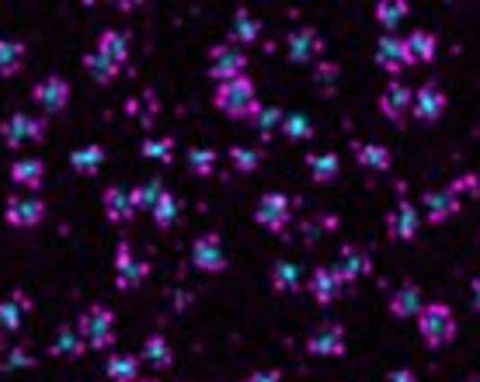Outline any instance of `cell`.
<instances>
[{
	"label": "cell",
	"instance_id": "obj_3",
	"mask_svg": "<svg viewBox=\"0 0 480 382\" xmlns=\"http://www.w3.org/2000/svg\"><path fill=\"white\" fill-rule=\"evenodd\" d=\"M80 337L87 341L91 351H105L115 344V313L108 306H87L77 320Z\"/></svg>",
	"mask_w": 480,
	"mask_h": 382
},
{
	"label": "cell",
	"instance_id": "obj_21",
	"mask_svg": "<svg viewBox=\"0 0 480 382\" xmlns=\"http://www.w3.org/2000/svg\"><path fill=\"white\" fill-rule=\"evenodd\" d=\"M102 209H105L108 223H115V227H122V223H133V219H136L133 195H129V188H119V184L105 188V195H102Z\"/></svg>",
	"mask_w": 480,
	"mask_h": 382
},
{
	"label": "cell",
	"instance_id": "obj_14",
	"mask_svg": "<svg viewBox=\"0 0 480 382\" xmlns=\"http://www.w3.org/2000/svg\"><path fill=\"white\" fill-rule=\"evenodd\" d=\"M459 209H463V202H459V195H456L449 184L446 188H431V191L422 195V212H425V219L431 227L449 223L453 216H459Z\"/></svg>",
	"mask_w": 480,
	"mask_h": 382
},
{
	"label": "cell",
	"instance_id": "obj_51",
	"mask_svg": "<svg viewBox=\"0 0 480 382\" xmlns=\"http://www.w3.org/2000/svg\"><path fill=\"white\" fill-rule=\"evenodd\" d=\"M0 348H4V331H0Z\"/></svg>",
	"mask_w": 480,
	"mask_h": 382
},
{
	"label": "cell",
	"instance_id": "obj_9",
	"mask_svg": "<svg viewBox=\"0 0 480 382\" xmlns=\"http://www.w3.org/2000/svg\"><path fill=\"white\" fill-rule=\"evenodd\" d=\"M286 56H289V63H299V67L320 63V56H324V35L310 25L293 28L286 35Z\"/></svg>",
	"mask_w": 480,
	"mask_h": 382
},
{
	"label": "cell",
	"instance_id": "obj_50",
	"mask_svg": "<svg viewBox=\"0 0 480 382\" xmlns=\"http://www.w3.org/2000/svg\"><path fill=\"white\" fill-rule=\"evenodd\" d=\"M136 382H160V379H136Z\"/></svg>",
	"mask_w": 480,
	"mask_h": 382
},
{
	"label": "cell",
	"instance_id": "obj_20",
	"mask_svg": "<svg viewBox=\"0 0 480 382\" xmlns=\"http://www.w3.org/2000/svg\"><path fill=\"white\" fill-rule=\"evenodd\" d=\"M342 289H345V281H342V275H338L334 268H317V271H310L307 292H310V299L317 306H331L342 296Z\"/></svg>",
	"mask_w": 480,
	"mask_h": 382
},
{
	"label": "cell",
	"instance_id": "obj_33",
	"mask_svg": "<svg viewBox=\"0 0 480 382\" xmlns=\"http://www.w3.org/2000/svg\"><path fill=\"white\" fill-rule=\"evenodd\" d=\"M87 351V341L80 337V331H77V324L74 327H59L56 331V337H53V344H49V355H56V358H80Z\"/></svg>",
	"mask_w": 480,
	"mask_h": 382
},
{
	"label": "cell",
	"instance_id": "obj_15",
	"mask_svg": "<svg viewBox=\"0 0 480 382\" xmlns=\"http://www.w3.org/2000/svg\"><path fill=\"white\" fill-rule=\"evenodd\" d=\"M348 348V333L342 324H324L307 337V355L310 358H342Z\"/></svg>",
	"mask_w": 480,
	"mask_h": 382
},
{
	"label": "cell",
	"instance_id": "obj_22",
	"mask_svg": "<svg viewBox=\"0 0 480 382\" xmlns=\"http://www.w3.org/2000/svg\"><path fill=\"white\" fill-rule=\"evenodd\" d=\"M227 39H230V46H254L262 39V18H254L247 7H237L230 18V28H227Z\"/></svg>",
	"mask_w": 480,
	"mask_h": 382
},
{
	"label": "cell",
	"instance_id": "obj_49",
	"mask_svg": "<svg viewBox=\"0 0 480 382\" xmlns=\"http://www.w3.org/2000/svg\"><path fill=\"white\" fill-rule=\"evenodd\" d=\"M467 382H480V376H470V379H467Z\"/></svg>",
	"mask_w": 480,
	"mask_h": 382
},
{
	"label": "cell",
	"instance_id": "obj_28",
	"mask_svg": "<svg viewBox=\"0 0 480 382\" xmlns=\"http://www.w3.org/2000/svg\"><path fill=\"white\" fill-rule=\"evenodd\" d=\"M139 361H147L150 369H171L174 365V351H171V341L164 337V333H150L147 341H143V351H139Z\"/></svg>",
	"mask_w": 480,
	"mask_h": 382
},
{
	"label": "cell",
	"instance_id": "obj_1",
	"mask_svg": "<svg viewBox=\"0 0 480 382\" xmlns=\"http://www.w3.org/2000/svg\"><path fill=\"white\" fill-rule=\"evenodd\" d=\"M213 104L219 115L234 119V122H247L254 111H258V91H254V80L251 76H234L227 84H216Z\"/></svg>",
	"mask_w": 480,
	"mask_h": 382
},
{
	"label": "cell",
	"instance_id": "obj_2",
	"mask_svg": "<svg viewBox=\"0 0 480 382\" xmlns=\"http://www.w3.org/2000/svg\"><path fill=\"white\" fill-rule=\"evenodd\" d=\"M414 320H418V337L425 341L428 348L439 351V348L456 341V316L446 303H425Z\"/></svg>",
	"mask_w": 480,
	"mask_h": 382
},
{
	"label": "cell",
	"instance_id": "obj_36",
	"mask_svg": "<svg viewBox=\"0 0 480 382\" xmlns=\"http://www.w3.org/2000/svg\"><path fill=\"white\" fill-rule=\"evenodd\" d=\"M185 164L195 178H213L216 164H219V153H216L213 147H191V150L185 153Z\"/></svg>",
	"mask_w": 480,
	"mask_h": 382
},
{
	"label": "cell",
	"instance_id": "obj_17",
	"mask_svg": "<svg viewBox=\"0 0 480 382\" xmlns=\"http://www.w3.org/2000/svg\"><path fill=\"white\" fill-rule=\"evenodd\" d=\"M334 271L342 275L345 285L362 281L366 275H373V254H369L362 244H345V247L338 251V264H334Z\"/></svg>",
	"mask_w": 480,
	"mask_h": 382
},
{
	"label": "cell",
	"instance_id": "obj_45",
	"mask_svg": "<svg viewBox=\"0 0 480 382\" xmlns=\"http://www.w3.org/2000/svg\"><path fill=\"white\" fill-rule=\"evenodd\" d=\"M317 80L320 84H327V91H331L334 80H338V67H334V63H317Z\"/></svg>",
	"mask_w": 480,
	"mask_h": 382
},
{
	"label": "cell",
	"instance_id": "obj_46",
	"mask_svg": "<svg viewBox=\"0 0 480 382\" xmlns=\"http://www.w3.org/2000/svg\"><path fill=\"white\" fill-rule=\"evenodd\" d=\"M240 382H282V369H265V372H251Z\"/></svg>",
	"mask_w": 480,
	"mask_h": 382
},
{
	"label": "cell",
	"instance_id": "obj_5",
	"mask_svg": "<svg viewBox=\"0 0 480 382\" xmlns=\"http://www.w3.org/2000/svg\"><path fill=\"white\" fill-rule=\"evenodd\" d=\"M0 139H4V147H11V150H22L25 143H42V139H46V119H35V115H28V111H14L11 119H4Z\"/></svg>",
	"mask_w": 480,
	"mask_h": 382
},
{
	"label": "cell",
	"instance_id": "obj_24",
	"mask_svg": "<svg viewBox=\"0 0 480 382\" xmlns=\"http://www.w3.org/2000/svg\"><path fill=\"white\" fill-rule=\"evenodd\" d=\"M31 313V299H28L22 289H14L7 299H0V331L14 333L22 331V320Z\"/></svg>",
	"mask_w": 480,
	"mask_h": 382
},
{
	"label": "cell",
	"instance_id": "obj_43",
	"mask_svg": "<svg viewBox=\"0 0 480 382\" xmlns=\"http://www.w3.org/2000/svg\"><path fill=\"white\" fill-rule=\"evenodd\" d=\"M139 153L147 160H157V164H171L174 160V139L171 136H150L139 143Z\"/></svg>",
	"mask_w": 480,
	"mask_h": 382
},
{
	"label": "cell",
	"instance_id": "obj_31",
	"mask_svg": "<svg viewBox=\"0 0 480 382\" xmlns=\"http://www.w3.org/2000/svg\"><path fill=\"white\" fill-rule=\"evenodd\" d=\"M411 14V4L407 0H376L373 7V18L376 25L383 28V35H394V28Z\"/></svg>",
	"mask_w": 480,
	"mask_h": 382
},
{
	"label": "cell",
	"instance_id": "obj_26",
	"mask_svg": "<svg viewBox=\"0 0 480 382\" xmlns=\"http://www.w3.org/2000/svg\"><path fill=\"white\" fill-rule=\"evenodd\" d=\"M303 160H307V171H310V178L317 181V184H331V181H338V174H342V156L334 150L307 153Z\"/></svg>",
	"mask_w": 480,
	"mask_h": 382
},
{
	"label": "cell",
	"instance_id": "obj_27",
	"mask_svg": "<svg viewBox=\"0 0 480 382\" xmlns=\"http://www.w3.org/2000/svg\"><path fill=\"white\" fill-rule=\"evenodd\" d=\"M404 46H407L414 63H435V56H439V35L428 31V28H414L411 35H404Z\"/></svg>",
	"mask_w": 480,
	"mask_h": 382
},
{
	"label": "cell",
	"instance_id": "obj_16",
	"mask_svg": "<svg viewBox=\"0 0 480 382\" xmlns=\"http://www.w3.org/2000/svg\"><path fill=\"white\" fill-rule=\"evenodd\" d=\"M373 59H376V67H379L383 74H390V76H400L404 70H407V67H411V63H414L400 35H379Z\"/></svg>",
	"mask_w": 480,
	"mask_h": 382
},
{
	"label": "cell",
	"instance_id": "obj_7",
	"mask_svg": "<svg viewBox=\"0 0 480 382\" xmlns=\"http://www.w3.org/2000/svg\"><path fill=\"white\" fill-rule=\"evenodd\" d=\"M147 275H150V264L133 254V244L129 240H122L115 247V289L133 292V289H139L147 281Z\"/></svg>",
	"mask_w": 480,
	"mask_h": 382
},
{
	"label": "cell",
	"instance_id": "obj_48",
	"mask_svg": "<svg viewBox=\"0 0 480 382\" xmlns=\"http://www.w3.org/2000/svg\"><path fill=\"white\" fill-rule=\"evenodd\" d=\"M470 306H474V313H480V279L470 281Z\"/></svg>",
	"mask_w": 480,
	"mask_h": 382
},
{
	"label": "cell",
	"instance_id": "obj_34",
	"mask_svg": "<svg viewBox=\"0 0 480 382\" xmlns=\"http://www.w3.org/2000/svg\"><path fill=\"white\" fill-rule=\"evenodd\" d=\"M282 119H286V111H282L279 104H258V111H254L247 122L254 126V132H258L262 139H271V136L282 129Z\"/></svg>",
	"mask_w": 480,
	"mask_h": 382
},
{
	"label": "cell",
	"instance_id": "obj_8",
	"mask_svg": "<svg viewBox=\"0 0 480 382\" xmlns=\"http://www.w3.org/2000/svg\"><path fill=\"white\" fill-rule=\"evenodd\" d=\"M446 108H449V94L442 91V84L428 80V84H422V87L414 91L411 115H414V119H418L422 126H431V122H439V119L446 115Z\"/></svg>",
	"mask_w": 480,
	"mask_h": 382
},
{
	"label": "cell",
	"instance_id": "obj_29",
	"mask_svg": "<svg viewBox=\"0 0 480 382\" xmlns=\"http://www.w3.org/2000/svg\"><path fill=\"white\" fill-rule=\"evenodd\" d=\"M268 281H271V289H275L279 296H293V292L303 289L299 264H293V261H275L271 271H268Z\"/></svg>",
	"mask_w": 480,
	"mask_h": 382
},
{
	"label": "cell",
	"instance_id": "obj_13",
	"mask_svg": "<svg viewBox=\"0 0 480 382\" xmlns=\"http://www.w3.org/2000/svg\"><path fill=\"white\" fill-rule=\"evenodd\" d=\"M191 264H195V271L219 275V271L227 268L223 236H219V233H202V236H195V244H191Z\"/></svg>",
	"mask_w": 480,
	"mask_h": 382
},
{
	"label": "cell",
	"instance_id": "obj_41",
	"mask_svg": "<svg viewBox=\"0 0 480 382\" xmlns=\"http://www.w3.org/2000/svg\"><path fill=\"white\" fill-rule=\"evenodd\" d=\"M178 212H182V199L174 195V191H164L160 195V202L154 205V227L157 229H171L174 223H178Z\"/></svg>",
	"mask_w": 480,
	"mask_h": 382
},
{
	"label": "cell",
	"instance_id": "obj_40",
	"mask_svg": "<svg viewBox=\"0 0 480 382\" xmlns=\"http://www.w3.org/2000/svg\"><path fill=\"white\" fill-rule=\"evenodd\" d=\"M84 70L94 76L102 87H108V84H115V76H119V67L111 63V59H105L98 49H91L87 56H84Z\"/></svg>",
	"mask_w": 480,
	"mask_h": 382
},
{
	"label": "cell",
	"instance_id": "obj_18",
	"mask_svg": "<svg viewBox=\"0 0 480 382\" xmlns=\"http://www.w3.org/2000/svg\"><path fill=\"white\" fill-rule=\"evenodd\" d=\"M422 306H425V292H422L418 281H400L387 299V309H390L394 320H414L422 313Z\"/></svg>",
	"mask_w": 480,
	"mask_h": 382
},
{
	"label": "cell",
	"instance_id": "obj_11",
	"mask_svg": "<svg viewBox=\"0 0 480 382\" xmlns=\"http://www.w3.org/2000/svg\"><path fill=\"white\" fill-rule=\"evenodd\" d=\"M46 202L42 199H35V195H11L7 205H4V219H7V227L14 229H35L42 219H46Z\"/></svg>",
	"mask_w": 480,
	"mask_h": 382
},
{
	"label": "cell",
	"instance_id": "obj_10",
	"mask_svg": "<svg viewBox=\"0 0 480 382\" xmlns=\"http://www.w3.org/2000/svg\"><path fill=\"white\" fill-rule=\"evenodd\" d=\"M206 70H209V76H213L216 84H227V80H234V76H244V70H247V56H244V49L230 46V42H219V46L209 49Z\"/></svg>",
	"mask_w": 480,
	"mask_h": 382
},
{
	"label": "cell",
	"instance_id": "obj_25",
	"mask_svg": "<svg viewBox=\"0 0 480 382\" xmlns=\"http://www.w3.org/2000/svg\"><path fill=\"white\" fill-rule=\"evenodd\" d=\"M94 49L102 52L105 59H111L119 70L129 63V35L126 31H119V28H105L102 35H98V46Z\"/></svg>",
	"mask_w": 480,
	"mask_h": 382
},
{
	"label": "cell",
	"instance_id": "obj_39",
	"mask_svg": "<svg viewBox=\"0 0 480 382\" xmlns=\"http://www.w3.org/2000/svg\"><path fill=\"white\" fill-rule=\"evenodd\" d=\"M289 143H307V139H314L317 136V129H314V122L303 115V111H289L286 119H282V129H279Z\"/></svg>",
	"mask_w": 480,
	"mask_h": 382
},
{
	"label": "cell",
	"instance_id": "obj_32",
	"mask_svg": "<svg viewBox=\"0 0 480 382\" xmlns=\"http://www.w3.org/2000/svg\"><path fill=\"white\" fill-rule=\"evenodd\" d=\"M102 164H105V147H98V143H87V147H77L70 153V167L80 178H94L102 171Z\"/></svg>",
	"mask_w": 480,
	"mask_h": 382
},
{
	"label": "cell",
	"instance_id": "obj_19",
	"mask_svg": "<svg viewBox=\"0 0 480 382\" xmlns=\"http://www.w3.org/2000/svg\"><path fill=\"white\" fill-rule=\"evenodd\" d=\"M411 102H414V91L404 80H390L383 87V94H379V111H383V119H390V122L400 126L411 115Z\"/></svg>",
	"mask_w": 480,
	"mask_h": 382
},
{
	"label": "cell",
	"instance_id": "obj_23",
	"mask_svg": "<svg viewBox=\"0 0 480 382\" xmlns=\"http://www.w3.org/2000/svg\"><path fill=\"white\" fill-rule=\"evenodd\" d=\"M351 153H355V164L362 171H376V174H387L394 167V153L383 143H351Z\"/></svg>",
	"mask_w": 480,
	"mask_h": 382
},
{
	"label": "cell",
	"instance_id": "obj_42",
	"mask_svg": "<svg viewBox=\"0 0 480 382\" xmlns=\"http://www.w3.org/2000/svg\"><path fill=\"white\" fill-rule=\"evenodd\" d=\"M230 164H234V171H240V174H254L258 167H262V160H265V153L258 150V147H230Z\"/></svg>",
	"mask_w": 480,
	"mask_h": 382
},
{
	"label": "cell",
	"instance_id": "obj_30",
	"mask_svg": "<svg viewBox=\"0 0 480 382\" xmlns=\"http://www.w3.org/2000/svg\"><path fill=\"white\" fill-rule=\"evenodd\" d=\"M11 181H14L18 188H42V181H46V164H42L39 156H22V160L11 164Z\"/></svg>",
	"mask_w": 480,
	"mask_h": 382
},
{
	"label": "cell",
	"instance_id": "obj_4",
	"mask_svg": "<svg viewBox=\"0 0 480 382\" xmlns=\"http://www.w3.org/2000/svg\"><path fill=\"white\" fill-rule=\"evenodd\" d=\"M422 229V216H418V205L404 195V184H397V205L390 209L387 216V236L394 244H411Z\"/></svg>",
	"mask_w": 480,
	"mask_h": 382
},
{
	"label": "cell",
	"instance_id": "obj_37",
	"mask_svg": "<svg viewBox=\"0 0 480 382\" xmlns=\"http://www.w3.org/2000/svg\"><path fill=\"white\" fill-rule=\"evenodd\" d=\"M25 67V46L18 39H0V76L22 74Z\"/></svg>",
	"mask_w": 480,
	"mask_h": 382
},
{
	"label": "cell",
	"instance_id": "obj_38",
	"mask_svg": "<svg viewBox=\"0 0 480 382\" xmlns=\"http://www.w3.org/2000/svg\"><path fill=\"white\" fill-rule=\"evenodd\" d=\"M164 191H167V188H164V181L160 178H150V181H143V184H136V188H129L136 212H154V205L160 202Z\"/></svg>",
	"mask_w": 480,
	"mask_h": 382
},
{
	"label": "cell",
	"instance_id": "obj_47",
	"mask_svg": "<svg viewBox=\"0 0 480 382\" xmlns=\"http://www.w3.org/2000/svg\"><path fill=\"white\" fill-rule=\"evenodd\" d=\"M387 382H418V376L411 369H394V372H387Z\"/></svg>",
	"mask_w": 480,
	"mask_h": 382
},
{
	"label": "cell",
	"instance_id": "obj_44",
	"mask_svg": "<svg viewBox=\"0 0 480 382\" xmlns=\"http://www.w3.org/2000/svg\"><path fill=\"white\" fill-rule=\"evenodd\" d=\"M35 361H39V358L31 355L28 348H11L7 355L0 358V369H4V372H18V369H35Z\"/></svg>",
	"mask_w": 480,
	"mask_h": 382
},
{
	"label": "cell",
	"instance_id": "obj_6",
	"mask_svg": "<svg viewBox=\"0 0 480 382\" xmlns=\"http://www.w3.org/2000/svg\"><path fill=\"white\" fill-rule=\"evenodd\" d=\"M254 223L268 229V233H286L289 223H293V202L282 191H268L254 205Z\"/></svg>",
	"mask_w": 480,
	"mask_h": 382
},
{
	"label": "cell",
	"instance_id": "obj_12",
	"mask_svg": "<svg viewBox=\"0 0 480 382\" xmlns=\"http://www.w3.org/2000/svg\"><path fill=\"white\" fill-rule=\"evenodd\" d=\"M70 94H74V91H70V84H67L59 74L42 76V80L31 87V102L39 104L46 115H59V111H67Z\"/></svg>",
	"mask_w": 480,
	"mask_h": 382
},
{
	"label": "cell",
	"instance_id": "obj_35",
	"mask_svg": "<svg viewBox=\"0 0 480 382\" xmlns=\"http://www.w3.org/2000/svg\"><path fill=\"white\" fill-rule=\"evenodd\" d=\"M105 372L111 382H136L139 379V355H126V351L108 355Z\"/></svg>",
	"mask_w": 480,
	"mask_h": 382
}]
</instances>
